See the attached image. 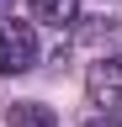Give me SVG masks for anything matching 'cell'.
<instances>
[{"label": "cell", "mask_w": 122, "mask_h": 127, "mask_svg": "<svg viewBox=\"0 0 122 127\" xmlns=\"http://www.w3.org/2000/svg\"><path fill=\"white\" fill-rule=\"evenodd\" d=\"M32 64H37L32 21H0V74H27Z\"/></svg>", "instance_id": "cell-1"}, {"label": "cell", "mask_w": 122, "mask_h": 127, "mask_svg": "<svg viewBox=\"0 0 122 127\" xmlns=\"http://www.w3.org/2000/svg\"><path fill=\"white\" fill-rule=\"evenodd\" d=\"M85 90H90V101H96V106L117 111V106H122V53H117V58H96V64H90Z\"/></svg>", "instance_id": "cell-2"}, {"label": "cell", "mask_w": 122, "mask_h": 127, "mask_svg": "<svg viewBox=\"0 0 122 127\" xmlns=\"http://www.w3.org/2000/svg\"><path fill=\"white\" fill-rule=\"evenodd\" d=\"M32 16L64 32V27H74V21H80V0H32Z\"/></svg>", "instance_id": "cell-3"}, {"label": "cell", "mask_w": 122, "mask_h": 127, "mask_svg": "<svg viewBox=\"0 0 122 127\" xmlns=\"http://www.w3.org/2000/svg\"><path fill=\"white\" fill-rule=\"evenodd\" d=\"M11 127H58V117L42 101H16L11 106Z\"/></svg>", "instance_id": "cell-4"}, {"label": "cell", "mask_w": 122, "mask_h": 127, "mask_svg": "<svg viewBox=\"0 0 122 127\" xmlns=\"http://www.w3.org/2000/svg\"><path fill=\"white\" fill-rule=\"evenodd\" d=\"M85 127H122V122H117V117H90Z\"/></svg>", "instance_id": "cell-5"}, {"label": "cell", "mask_w": 122, "mask_h": 127, "mask_svg": "<svg viewBox=\"0 0 122 127\" xmlns=\"http://www.w3.org/2000/svg\"><path fill=\"white\" fill-rule=\"evenodd\" d=\"M11 5H16V0H0V16H5V11H11Z\"/></svg>", "instance_id": "cell-6"}]
</instances>
